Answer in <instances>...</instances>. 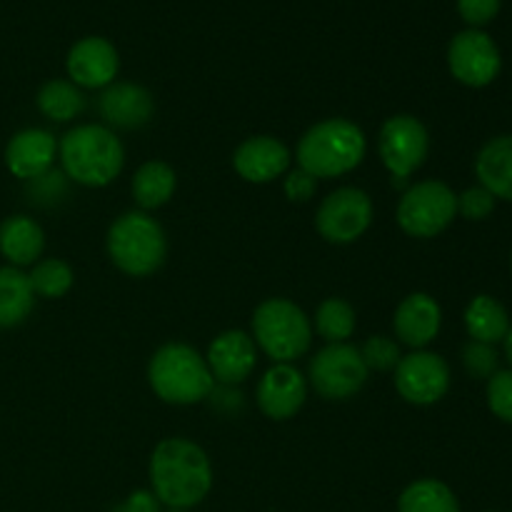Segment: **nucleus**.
Returning <instances> with one entry per match:
<instances>
[{
  "mask_svg": "<svg viewBox=\"0 0 512 512\" xmlns=\"http://www.w3.org/2000/svg\"><path fill=\"white\" fill-rule=\"evenodd\" d=\"M150 493L170 510L203 503L213 488V465L205 450L185 438H165L155 445L148 463Z\"/></svg>",
  "mask_w": 512,
  "mask_h": 512,
  "instance_id": "obj_1",
  "label": "nucleus"
},
{
  "mask_svg": "<svg viewBox=\"0 0 512 512\" xmlns=\"http://www.w3.org/2000/svg\"><path fill=\"white\" fill-rule=\"evenodd\" d=\"M58 158L68 180L85 188H105L123 170L125 148L110 128L85 123L60 138Z\"/></svg>",
  "mask_w": 512,
  "mask_h": 512,
  "instance_id": "obj_2",
  "label": "nucleus"
},
{
  "mask_svg": "<svg viewBox=\"0 0 512 512\" xmlns=\"http://www.w3.org/2000/svg\"><path fill=\"white\" fill-rule=\"evenodd\" d=\"M368 153V140L360 125L348 118H328L308 128L300 138L295 158L298 168L313 178H340L358 168Z\"/></svg>",
  "mask_w": 512,
  "mask_h": 512,
  "instance_id": "obj_3",
  "label": "nucleus"
},
{
  "mask_svg": "<svg viewBox=\"0 0 512 512\" xmlns=\"http://www.w3.org/2000/svg\"><path fill=\"white\" fill-rule=\"evenodd\" d=\"M148 383L168 405L203 403L215 390L205 358L185 343H168L155 350L148 363Z\"/></svg>",
  "mask_w": 512,
  "mask_h": 512,
  "instance_id": "obj_4",
  "label": "nucleus"
},
{
  "mask_svg": "<svg viewBox=\"0 0 512 512\" xmlns=\"http://www.w3.org/2000/svg\"><path fill=\"white\" fill-rule=\"evenodd\" d=\"M108 255L120 273L130 278H148L168 255L163 225L143 210L123 213L108 230Z\"/></svg>",
  "mask_w": 512,
  "mask_h": 512,
  "instance_id": "obj_5",
  "label": "nucleus"
},
{
  "mask_svg": "<svg viewBox=\"0 0 512 512\" xmlns=\"http://www.w3.org/2000/svg\"><path fill=\"white\" fill-rule=\"evenodd\" d=\"M253 340L273 363L303 358L313 343V323L288 298H268L253 313Z\"/></svg>",
  "mask_w": 512,
  "mask_h": 512,
  "instance_id": "obj_6",
  "label": "nucleus"
},
{
  "mask_svg": "<svg viewBox=\"0 0 512 512\" xmlns=\"http://www.w3.org/2000/svg\"><path fill=\"white\" fill-rule=\"evenodd\" d=\"M458 215V195L440 180L410 185L398 203V225L410 238H435Z\"/></svg>",
  "mask_w": 512,
  "mask_h": 512,
  "instance_id": "obj_7",
  "label": "nucleus"
},
{
  "mask_svg": "<svg viewBox=\"0 0 512 512\" xmlns=\"http://www.w3.org/2000/svg\"><path fill=\"white\" fill-rule=\"evenodd\" d=\"M368 365H365L360 348L348 343H328L310 360L308 380L315 393L325 400H348L368 380Z\"/></svg>",
  "mask_w": 512,
  "mask_h": 512,
  "instance_id": "obj_8",
  "label": "nucleus"
},
{
  "mask_svg": "<svg viewBox=\"0 0 512 512\" xmlns=\"http://www.w3.org/2000/svg\"><path fill=\"white\" fill-rule=\"evenodd\" d=\"M378 153L393 180H408L430 153L428 128L415 115H393L380 128Z\"/></svg>",
  "mask_w": 512,
  "mask_h": 512,
  "instance_id": "obj_9",
  "label": "nucleus"
},
{
  "mask_svg": "<svg viewBox=\"0 0 512 512\" xmlns=\"http://www.w3.org/2000/svg\"><path fill=\"white\" fill-rule=\"evenodd\" d=\"M373 223V200L360 188H338L323 198L315 213L320 238L333 245H350L368 233Z\"/></svg>",
  "mask_w": 512,
  "mask_h": 512,
  "instance_id": "obj_10",
  "label": "nucleus"
},
{
  "mask_svg": "<svg viewBox=\"0 0 512 512\" xmlns=\"http://www.w3.org/2000/svg\"><path fill=\"white\" fill-rule=\"evenodd\" d=\"M500 50L485 30L468 28L453 35L448 45V68L458 83L468 88H485L500 73Z\"/></svg>",
  "mask_w": 512,
  "mask_h": 512,
  "instance_id": "obj_11",
  "label": "nucleus"
},
{
  "mask_svg": "<svg viewBox=\"0 0 512 512\" xmlns=\"http://www.w3.org/2000/svg\"><path fill=\"white\" fill-rule=\"evenodd\" d=\"M450 388V368L438 353L413 350L395 368V390L410 405H435Z\"/></svg>",
  "mask_w": 512,
  "mask_h": 512,
  "instance_id": "obj_12",
  "label": "nucleus"
},
{
  "mask_svg": "<svg viewBox=\"0 0 512 512\" xmlns=\"http://www.w3.org/2000/svg\"><path fill=\"white\" fill-rule=\"evenodd\" d=\"M65 68H68L70 83L78 85L80 90H100L115 83V75L120 70V55L108 38L85 35L68 50Z\"/></svg>",
  "mask_w": 512,
  "mask_h": 512,
  "instance_id": "obj_13",
  "label": "nucleus"
},
{
  "mask_svg": "<svg viewBox=\"0 0 512 512\" xmlns=\"http://www.w3.org/2000/svg\"><path fill=\"white\" fill-rule=\"evenodd\" d=\"M308 398V380L293 363H273V368L260 378L255 400L265 418L290 420L295 418Z\"/></svg>",
  "mask_w": 512,
  "mask_h": 512,
  "instance_id": "obj_14",
  "label": "nucleus"
},
{
  "mask_svg": "<svg viewBox=\"0 0 512 512\" xmlns=\"http://www.w3.org/2000/svg\"><path fill=\"white\" fill-rule=\"evenodd\" d=\"M205 363H208L215 383L240 385L253 375L255 365H258V345H255L253 335L243 333V330H225L210 343Z\"/></svg>",
  "mask_w": 512,
  "mask_h": 512,
  "instance_id": "obj_15",
  "label": "nucleus"
},
{
  "mask_svg": "<svg viewBox=\"0 0 512 512\" xmlns=\"http://www.w3.org/2000/svg\"><path fill=\"white\" fill-rule=\"evenodd\" d=\"M290 150L273 135L245 138L233 153V168L245 183L265 185L290 170Z\"/></svg>",
  "mask_w": 512,
  "mask_h": 512,
  "instance_id": "obj_16",
  "label": "nucleus"
},
{
  "mask_svg": "<svg viewBox=\"0 0 512 512\" xmlns=\"http://www.w3.org/2000/svg\"><path fill=\"white\" fill-rule=\"evenodd\" d=\"M58 158V140L50 130L25 128L5 145V165L20 180H35L53 170Z\"/></svg>",
  "mask_w": 512,
  "mask_h": 512,
  "instance_id": "obj_17",
  "label": "nucleus"
},
{
  "mask_svg": "<svg viewBox=\"0 0 512 512\" xmlns=\"http://www.w3.org/2000/svg\"><path fill=\"white\" fill-rule=\"evenodd\" d=\"M98 110L110 130H138L153 118L155 100L148 88L138 83H110L103 88Z\"/></svg>",
  "mask_w": 512,
  "mask_h": 512,
  "instance_id": "obj_18",
  "label": "nucleus"
},
{
  "mask_svg": "<svg viewBox=\"0 0 512 512\" xmlns=\"http://www.w3.org/2000/svg\"><path fill=\"white\" fill-rule=\"evenodd\" d=\"M440 325H443V310L428 293H410L395 308V338L413 350H425V345L433 343L440 333Z\"/></svg>",
  "mask_w": 512,
  "mask_h": 512,
  "instance_id": "obj_19",
  "label": "nucleus"
},
{
  "mask_svg": "<svg viewBox=\"0 0 512 512\" xmlns=\"http://www.w3.org/2000/svg\"><path fill=\"white\" fill-rule=\"evenodd\" d=\"M45 250V233L28 215H10L0 223V255L13 268L35 265Z\"/></svg>",
  "mask_w": 512,
  "mask_h": 512,
  "instance_id": "obj_20",
  "label": "nucleus"
},
{
  "mask_svg": "<svg viewBox=\"0 0 512 512\" xmlns=\"http://www.w3.org/2000/svg\"><path fill=\"white\" fill-rule=\"evenodd\" d=\"M475 175L495 200L503 198L512 203V135H498L480 148Z\"/></svg>",
  "mask_w": 512,
  "mask_h": 512,
  "instance_id": "obj_21",
  "label": "nucleus"
},
{
  "mask_svg": "<svg viewBox=\"0 0 512 512\" xmlns=\"http://www.w3.org/2000/svg\"><path fill=\"white\" fill-rule=\"evenodd\" d=\"M175 188H178V175L163 160H148L135 170L133 198L143 213L163 208L175 195Z\"/></svg>",
  "mask_w": 512,
  "mask_h": 512,
  "instance_id": "obj_22",
  "label": "nucleus"
},
{
  "mask_svg": "<svg viewBox=\"0 0 512 512\" xmlns=\"http://www.w3.org/2000/svg\"><path fill=\"white\" fill-rule=\"evenodd\" d=\"M35 293L20 268H0V328H15L33 313Z\"/></svg>",
  "mask_w": 512,
  "mask_h": 512,
  "instance_id": "obj_23",
  "label": "nucleus"
},
{
  "mask_svg": "<svg viewBox=\"0 0 512 512\" xmlns=\"http://www.w3.org/2000/svg\"><path fill=\"white\" fill-rule=\"evenodd\" d=\"M465 328L470 338L478 343H503L510 330L508 310L493 295H475L465 308Z\"/></svg>",
  "mask_w": 512,
  "mask_h": 512,
  "instance_id": "obj_24",
  "label": "nucleus"
},
{
  "mask_svg": "<svg viewBox=\"0 0 512 512\" xmlns=\"http://www.w3.org/2000/svg\"><path fill=\"white\" fill-rule=\"evenodd\" d=\"M38 110L53 123H70V120L78 118L85 110V95L70 80H48L43 88L38 90Z\"/></svg>",
  "mask_w": 512,
  "mask_h": 512,
  "instance_id": "obj_25",
  "label": "nucleus"
},
{
  "mask_svg": "<svg viewBox=\"0 0 512 512\" xmlns=\"http://www.w3.org/2000/svg\"><path fill=\"white\" fill-rule=\"evenodd\" d=\"M398 512H460V503L448 485L423 478L400 493Z\"/></svg>",
  "mask_w": 512,
  "mask_h": 512,
  "instance_id": "obj_26",
  "label": "nucleus"
},
{
  "mask_svg": "<svg viewBox=\"0 0 512 512\" xmlns=\"http://www.w3.org/2000/svg\"><path fill=\"white\" fill-rule=\"evenodd\" d=\"M30 288H33L35 298H45V300H55L63 298V295L70 293L75 283V273L65 260L60 258H45L38 260L33 265L28 275Z\"/></svg>",
  "mask_w": 512,
  "mask_h": 512,
  "instance_id": "obj_27",
  "label": "nucleus"
},
{
  "mask_svg": "<svg viewBox=\"0 0 512 512\" xmlns=\"http://www.w3.org/2000/svg\"><path fill=\"white\" fill-rule=\"evenodd\" d=\"M315 330L328 343H345L355 333V308L343 298H328L315 310Z\"/></svg>",
  "mask_w": 512,
  "mask_h": 512,
  "instance_id": "obj_28",
  "label": "nucleus"
},
{
  "mask_svg": "<svg viewBox=\"0 0 512 512\" xmlns=\"http://www.w3.org/2000/svg\"><path fill=\"white\" fill-rule=\"evenodd\" d=\"M368 370H395L400 363V345L388 335H370L360 348Z\"/></svg>",
  "mask_w": 512,
  "mask_h": 512,
  "instance_id": "obj_29",
  "label": "nucleus"
},
{
  "mask_svg": "<svg viewBox=\"0 0 512 512\" xmlns=\"http://www.w3.org/2000/svg\"><path fill=\"white\" fill-rule=\"evenodd\" d=\"M463 365L473 378L490 380L495 373H498V350L488 343L470 340V343L463 348Z\"/></svg>",
  "mask_w": 512,
  "mask_h": 512,
  "instance_id": "obj_30",
  "label": "nucleus"
},
{
  "mask_svg": "<svg viewBox=\"0 0 512 512\" xmlns=\"http://www.w3.org/2000/svg\"><path fill=\"white\" fill-rule=\"evenodd\" d=\"M488 408L503 423H512V370H498L488 380Z\"/></svg>",
  "mask_w": 512,
  "mask_h": 512,
  "instance_id": "obj_31",
  "label": "nucleus"
},
{
  "mask_svg": "<svg viewBox=\"0 0 512 512\" xmlns=\"http://www.w3.org/2000/svg\"><path fill=\"white\" fill-rule=\"evenodd\" d=\"M495 210V198L478 185L468 188L463 195H458V213L468 220H485Z\"/></svg>",
  "mask_w": 512,
  "mask_h": 512,
  "instance_id": "obj_32",
  "label": "nucleus"
},
{
  "mask_svg": "<svg viewBox=\"0 0 512 512\" xmlns=\"http://www.w3.org/2000/svg\"><path fill=\"white\" fill-rule=\"evenodd\" d=\"M283 190L288 195V200H293V203H308L315 195V190H318V178H313L303 168L288 170L283 180Z\"/></svg>",
  "mask_w": 512,
  "mask_h": 512,
  "instance_id": "obj_33",
  "label": "nucleus"
},
{
  "mask_svg": "<svg viewBox=\"0 0 512 512\" xmlns=\"http://www.w3.org/2000/svg\"><path fill=\"white\" fill-rule=\"evenodd\" d=\"M458 13L465 23L480 28L500 13V0H458Z\"/></svg>",
  "mask_w": 512,
  "mask_h": 512,
  "instance_id": "obj_34",
  "label": "nucleus"
},
{
  "mask_svg": "<svg viewBox=\"0 0 512 512\" xmlns=\"http://www.w3.org/2000/svg\"><path fill=\"white\" fill-rule=\"evenodd\" d=\"M30 195H33V203H43V198L55 200L58 195H65L63 170H48V173L40 175V178L30 180Z\"/></svg>",
  "mask_w": 512,
  "mask_h": 512,
  "instance_id": "obj_35",
  "label": "nucleus"
},
{
  "mask_svg": "<svg viewBox=\"0 0 512 512\" xmlns=\"http://www.w3.org/2000/svg\"><path fill=\"white\" fill-rule=\"evenodd\" d=\"M115 512H158V498L148 490H138V493L130 495L125 500V505H120Z\"/></svg>",
  "mask_w": 512,
  "mask_h": 512,
  "instance_id": "obj_36",
  "label": "nucleus"
},
{
  "mask_svg": "<svg viewBox=\"0 0 512 512\" xmlns=\"http://www.w3.org/2000/svg\"><path fill=\"white\" fill-rule=\"evenodd\" d=\"M505 355H508V360H510V365H512V328L508 330V335H505Z\"/></svg>",
  "mask_w": 512,
  "mask_h": 512,
  "instance_id": "obj_37",
  "label": "nucleus"
},
{
  "mask_svg": "<svg viewBox=\"0 0 512 512\" xmlns=\"http://www.w3.org/2000/svg\"><path fill=\"white\" fill-rule=\"evenodd\" d=\"M168 512H183V510H168Z\"/></svg>",
  "mask_w": 512,
  "mask_h": 512,
  "instance_id": "obj_38",
  "label": "nucleus"
},
{
  "mask_svg": "<svg viewBox=\"0 0 512 512\" xmlns=\"http://www.w3.org/2000/svg\"><path fill=\"white\" fill-rule=\"evenodd\" d=\"M510 268H512V258H510Z\"/></svg>",
  "mask_w": 512,
  "mask_h": 512,
  "instance_id": "obj_39",
  "label": "nucleus"
}]
</instances>
